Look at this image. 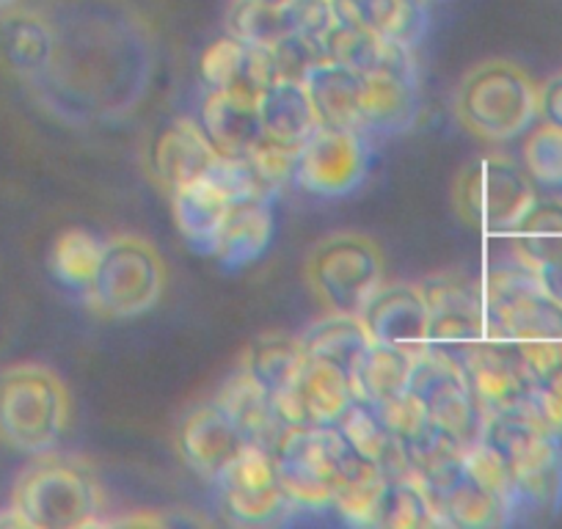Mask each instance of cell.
<instances>
[{
	"instance_id": "cell-5",
	"label": "cell",
	"mask_w": 562,
	"mask_h": 529,
	"mask_svg": "<svg viewBox=\"0 0 562 529\" xmlns=\"http://www.w3.org/2000/svg\"><path fill=\"white\" fill-rule=\"evenodd\" d=\"M483 439L510 474L518 510L554 507L562 496L560 439L532 412L502 414L483 423Z\"/></svg>"
},
{
	"instance_id": "cell-45",
	"label": "cell",
	"mask_w": 562,
	"mask_h": 529,
	"mask_svg": "<svg viewBox=\"0 0 562 529\" xmlns=\"http://www.w3.org/2000/svg\"><path fill=\"white\" fill-rule=\"evenodd\" d=\"M538 119L562 127V72L540 86V111Z\"/></svg>"
},
{
	"instance_id": "cell-25",
	"label": "cell",
	"mask_w": 562,
	"mask_h": 529,
	"mask_svg": "<svg viewBox=\"0 0 562 529\" xmlns=\"http://www.w3.org/2000/svg\"><path fill=\"white\" fill-rule=\"evenodd\" d=\"M259 124L262 136L284 147L301 149L306 138L321 127L304 80L279 78L259 94Z\"/></svg>"
},
{
	"instance_id": "cell-43",
	"label": "cell",
	"mask_w": 562,
	"mask_h": 529,
	"mask_svg": "<svg viewBox=\"0 0 562 529\" xmlns=\"http://www.w3.org/2000/svg\"><path fill=\"white\" fill-rule=\"evenodd\" d=\"M375 408H378V414H381L383 423H386V428L397 436V441L403 447L416 444V441H422L425 436H430L436 430L434 425H430L425 408H422V403L416 401V394L411 392V389L408 392L397 394V397H392V401L378 403Z\"/></svg>"
},
{
	"instance_id": "cell-26",
	"label": "cell",
	"mask_w": 562,
	"mask_h": 529,
	"mask_svg": "<svg viewBox=\"0 0 562 529\" xmlns=\"http://www.w3.org/2000/svg\"><path fill=\"white\" fill-rule=\"evenodd\" d=\"M301 80L310 91L321 124L361 130V72L339 61H331V58H321V61L306 69Z\"/></svg>"
},
{
	"instance_id": "cell-30",
	"label": "cell",
	"mask_w": 562,
	"mask_h": 529,
	"mask_svg": "<svg viewBox=\"0 0 562 529\" xmlns=\"http://www.w3.org/2000/svg\"><path fill=\"white\" fill-rule=\"evenodd\" d=\"M386 472L375 461H370L348 444L342 452V461H339V480L337 488H334L331 507L345 521L359 524V527H375L378 502L386 488Z\"/></svg>"
},
{
	"instance_id": "cell-40",
	"label": "cell",
	"mask_w": 562,
	"mask_h": 529,
	"mask_svg": "<svg viewBox=\"0 0 562 529\" xmlns=\"http://www.w3.org/2000/svg\"><path fill=\"white\" fill-rule=\"evenodd\" d=\"M248 45L224 34L221 40L210 42L199 56V83L204 91H221L240 83L243 69H246Z\"/></svg>"
},
{
	"instance_id": "cell-42",
	"label": "cell",
	"mask_w": 562,
	"mask_h": 529,
	"mask_svg": "<svg viewBox=\"0 0 562 529\" xmlns=\"http://www.w3.org/2000/svg\"><path fill=\"white\" fill-rule=\"evenodd\" d=\"M246 160L248 166H251L254 175H257L259 185H262L268 193H273V196H279L281 188L293 182L299 149L284 147V144H276L262 136L257 147L246 155Z\"/></svg>"
},
{
	"instance_id": "cell-23",
	"label": "cell",
	"mask_w": 562,
	"mask_h": 529,
	"mask_svg": "<svg viewBox=\"0 0 562 529\" xmlns=\"http://www.w3.org/2000/svg\"><path fill=\"white\" fill-rule=\"evenodd\" d=\"M276 235V196L257 193V196L237 199L226 215L224 226L215 240L213 257L226 271H243L268 254Z\"/></svg>"
},
{
	"instance_id": "cell-44",
	"label": "cell",
	"mask_w": 562,
	"mask_h": 529,
	"mask_svg": "<svg viewBox=\"0 0 562 529\" xmlns=\"http://www.w3.org/2000/svg\"><path fill=\"white\" fill-rule=\"evenodd\" d=\"M284 9H288V18L293 23L295 34L315 40L321 47L328 31L337 25L331 0H290Z\"/></svg>"
},
{
	"instance_id": "cell-13",
	"label": "cell",
	"mask_w": 562,
	"mask_h": 529,
	"mask_svg": "<svg viewBox=\"0 0 562 529\" xmlns=\"http://www.w3.org/2000/svg\"><path fill=\"white\" fill-rule=\"evenodd\" d=\"M213 485L221 510L235 524L262 527V524L281 521L284 513L293 510V502L281 488L273 450L262 444L248 441Z\"/></svg>"
},
{
	"instance_id": "cell-14",
	"label": "cell",
	"mask_w": 562,
	"mask_h": 529,
	"mask_svg": "<svg viewBox=\"0 0 562 529\" xmlns=\"http://www.w3.org/2000/svg\"><path fill=\"white\" fill-rule=\"evenodd\" d=\"M450 353L458 356V364H461L469 392H472L483 419L527 412L529 401H532V381L524 370L516 345L499 342V339H480V342L450 350Z\"/></svg>"
},
{
	"instance_id": "cell-9",
	"label": "cell",
	"mask_w": 562,
	"mask_h": 529,
	"mask_svg": "<svg viewBox=\"0 0 562 529\" xmlns=\"http://www.w3.org/2000/svg\"><path fill=\"white\" fill-rule=\"evenodd\" d=\"M345 447L348 441L334 425L284 430L279 444L273 447V458L281 488L293 507L304 510L331 507Z\"/></svg>"
},
{
	"instance_id": "cell-2",
	"label": "cell",
	"mask_w": 562,
	"mask_h": 529,
	"mask_svg": "<svg viewBox=\"0 0 562 529\" xmlns=\"http://www.w3.org/2000/svg\"><path fill=\"white\" fill-rule=\"evenodd\" d=\"M452 108L474 138L505 144L538 122L540 86L521 64L485 58L463 75Z\"/></svg>"
},
{
	"instance_id": "cell-18",
	"label": "cell",
	"mask_w": 562,
	"mask_h": 529,
	"mask_svg": "<svg viewBox=\"0 0 562 529\" xmlns=\"http://www.w3.org/2000/svg\"><path fill=\"white\" fill-rule=\"evenodd\" d=\"M259 94L248 83H235L221 91H204L196 122L207 133L213 147L226 158H246L262 138L259 124Z\"/></svg>"
},
{
	"instance_id": "cell-49",
	"label": "cell",
	"mask_w": 562,
	"mask_h": 529,
	"mask_svg": "<svg viewBox=\"0 0 562 529\" xmlns=\"http://www.w3.org/2000/svg\"><path fill=\"white\" fill-rule=\"evenodd\" d=\"M425 3H436V0H425Z\"/></svg>"
},
{
	"instance_id": "cell-15",
	"label": "cell",
	"mask_w": 562,
	"mask_h": 529,
	"mask_svg": "<svg viewBox=\"0 0 562 529\" xmlns=\"http://www.w3.org/2000/svg\"><path fill=\"white\" fill-rule=\"evenodd\" d=\"M428 304V345L441 350H461L485 339L483 288L458 277H430L419 282Z\"/></svg>"
},
{
	"instance_id": "cell-34",
	"label": "cell",
	"mask_w": 562,
	"mask_h": 529,
	"mask_svg": "<svg viewBox=\"0 0 562 529\" xmlns=\"http://www.w3.org/2000/svg\"><path fill=\"white\" fill-rule=\"evenodd\" d=\"M370 342L372 339L359 315H337V312H328L323 320H315L301 334V345L310 359L331 361L348 372L370 348Z\"/></svg>"
},
{
	"instance_id": "cell-38",
	"label": "cell",
	"mask_w": 562,
	"mask_h": 529,
	"mask_svg": "<svg viewBox=\"0 0 562 529\" xmlns=\"http://www.w3.org/2000/svg\"><path fill=\"white\" fill-rule=\"evenodd\" d=\"M224 23L226 34L257 47H276L295 34L288 9L265 7L259 0H232Z\"/></svg>"
},
{
	"instance_id": "cell-28",
	"label": "cell",
	"mask_w": 562,
	"mask_h": 529,
	"mask_svg": "<svg viewBox=\"0 0 562 529\" xmlns=\"http://www.w3.org/2000/svg\"><path fill=\"white\" fill-rule=\"evenodd\" d=\"M516 350L532 381L529 412L562 441V337L521 342Z\"/></svg>"
},
{
	"instance_id": "cell-27",
	"label": "cell",
	"mask_w": 562,
	"mask_h": 529,
	"mask_svg": "<svg viewBox=\"0 0 562 529\" xmlns=\"http://www.w3.org/2000/svg\"><path fill=\"white\" fill-rule=\"evenodd\" d=\"M434 502L441 516V524L467 529L502 527V524H510L513 516L518 513L510 499L483 488L469 474H463L461 469H458V474L445 488L436 491Z\"/></svg>"
},
{
	"instance_id": "cell-4",
	"label": "cell",
	"mask_w": 562,
	"mask_h": 529,
	"mask_svg": "<svg viewBox=\"0 0 562 529\" xmlns=\"http://www.w3.org/2000/svg\"><path fill=\"white\" fill-rule=\"evenodd\" d=\"M9 507L23 527L78 529L97 521L102 510V491L89 466L45 452L23 469Z\"/></svg>"
},
{
	"instance_id": "cell-1",
	"label": "cell",
	"mask_w": 562,
	"mask_h": 529,
	"mask_svg": "<svg viewBox=\"0 0 562 529\" xmlns=\"http://www.w3.org/2000/svg\"><path fill=\"white\" fill-rule=\"evenodd\" d=\"M56 58L40 83L47 111L69 124H111L130 116L147 97L155 47L130 12L94 9L72 29L56 23Z\"/></svg>"
},
{
	"instance_id": "cell-31",
	"label": "cell",
	"mask_w": 562,
	"mask_h": 529,
	"mask_svg": "<svg viewBox=\"0 0 562 529\" xmlns=\"http://www.w3.org/2000/svg\"><path fill=\"white\" fill-rule=\"evenodd\" d=\"M306 350L301 337H290L281 331H268L254 339L243 353L240 370L265 389V394H279L284 389H293L301 381V372L306 367Z\"/></svg>"
},
{
	"instance_id": "cell-21",
	"label": "cell",
	"mask_w": 562,
	"mask_h": 529,
	"mask_svg": "<svg viewBox=\"0 0 562 529\" xmlns=\"http://www.w3.org/2000/svg\"><path fill=\"white\" fill-rule=\"evenodd\" d=\"M224 155L213 147L196 119H175L155 136L149 149L153 175L166 191L213 175Z\"/></svg>"
},
{
	"instance_id": "cell-33",
	"label": "cell",
	"mask_w": 562,
	"mask_h": 529,
	"mask_svg": "<svg viewBox=\"0 0 562 529\" xmlns=\"http://www.w3.org/2000/svg\"><path fill=\"white\" fill-rule=\"evenodd\" d=\"M516 257L524 268H538L546 259L562 254V199L546 196L535 199L532 207L521 215L516 226L507 232Z\"/></svg>"
},
{
	"instance_id": "cell-29",
	"label": "cell",
	"mask_w": 562,
	"mask_h": 529,
	"mask_svg": "<svg viewBox=\"0 0 562 529\" xmlns=\"http://www.w3.org/2000/svg\"><path fill=\"white\" fill-rule=\"evenodd\" d=\"M419 353L408 348H394V345L370 342V348L359 356L356 367L350 370L356 397L378 406V403H386L397 394L408 392Z\"/></svg>"
},
{
	"instance_id": "cell-41",
	"label": "cell",
	"mask_w": 562,
	"mask_h": 529,
	"mask_svg": "<svg viewBox=\"0 0 562 529\" xmlns=\"http://www.w3.org/2000/svg\"><path fill=\"white\" fill-rule=\"evenodd\" d=\"M461 472L469 474V477H472L474 483L483 485V488L494 491V494L505 496V499H510L513 505H516V494H513V483L510 474H507L505 469V461H502L499 452H496L483 436H480L477 441H472L469 447H463Z\"/></svg>"
},
{
	"instance_id": "cell-46",
	"label": "cell",
	"mask_w": 562,
	"mask_h": 529,
	"mask_svg": "<svg viewBox=\"0 0 562 529\" xmlns=\"http://www.w3.org/2000/svg\"><path fill=\"white\" fill-rule=\"evenodd\" d=\"M532 273L535 279H538L540 290H543V293L562 309V254L560 257L540 262L538 268H532Z\"/></svg>"
},
{
	"instance_id": "cell-39",
	"label": "cell",
	"mask_w": 562,
	"mask_h": 529,
	"mask_svg": "<svg viewBox=\"0 0 562 529\" xmlns=\"http://www.w3.org/2000/svg\"><path fill=\"white\" fill-rule=\"evenodd\" d=\"M521 166L535 185L546 191H562V127L543 119L532 124L524 138Z\"/></svg>"
},
{
	"instance_id": "cell-32",
	"label": "cell",
	"mask_w": 562,
	"mask_h": 529,
	"mask_svg": "<svg viewBox=\"0 0 562 529\" xmlns=\"http://www.w3.org/2000/svg\"><path fill=\"white\" fill-rule=\"evenodd\" d=\"M215 403L229 412V417L235 419L237 428L243 430V436L251 444H262L268 450H273L281 436H284V430H288L276 419L273 406H270V397L265 394V389H259L243 370L221 389Z\"/></svg>"
},
{
	"instance_id": "cell-24",
	"label": "cell",
	"mask_w": 562,
	"mask_h": 529,
	"mask_svg": "<svg viewBox=\"0 0 562 529\" xmlns=\"http://www.w3.org/2000/svg\"><path fill=\"white\" fill-rule=\"evenodd\" d=\"M331 7L339 23L361 25L414 50L430 29V3L425 0H331Z\"/></svg>"
},
{
	"instance_id": "cell-35",
	"label": "cell",
	"mask_w": 562,
	"mask_h": 529,
	"mask_svg": "<svg viewBox=\"0 0 562 529\" xmlns=\"http://www.w3.org/2000/svg\"><path fill=\"white\" fill-rule=\"evenodd\" d=\"M299 392L304 397L312 425H323V428L337 425V419L356 401L350 372L323 359H306Z\"/></svg>"
},
{
	"instance_id": "cell-3",
	"label": "cell",
	"mask_w": 562,
	"mask_h": 529,
	"mask_svg": "<svg viewBox=\"0 0 562 529\" xmlns=\"http://www.w3.org/2000/svg\"><path fill=\"white\" fill-rule=\"evenodd\" d=\"M72 419V397L56 370L36 361L0 370V444L25 455L58 447Z\"/></svg>"
},
{
	"instance_id": "cell-6",
	"label": "cell",
	"mask_w": 562,
	"mask_h": 529,
	"mask_svg": "<svg viewBox=\"0 0 562 529\" xmlns=\"http://www.w3.org/2000/svg\"><path fill=\"white\" fill-rule=\"evenodd\" d=\"M304 277L328 312L361 315L383 284V251L364 232H334L310 248Z\"/></svg>"
},
{
	"instance_id": "cell-16",
	"label": "cell",
	"mask_w": 562,
	"mask_h": 529,
	"mask_svg": "<svg viewBox=\"0 0 562 529\" xmlns=\"http://www.w3.org/2000/svg\"><path fill=\"white\" fill-rule=\"evenodd\" d=\"M246 444L243 430L215 401L191 408L177 425V452L186 466L207 483H215Z\"/></svg>"
},
{
	"instance_id": "cell-48",
	"label": "cell",
	"mask_w": 562,
	"mask_h": 529,
	"mask_svg": "<svg viewBox=\"0 0 562 529\" xmlns=\"http://www.w3.org/2000/svg\"><path fill=\"white\" fill-rule=\"evenodd\" d=\"M259 3H265V7H288L290 0H259Z\"/></svg>"
},
{
	"instance_id": "cell-19",
	"label": "cell",
	"mask_w": 562,
	"mask_h": 529,
	"mask_svg": "<svg viewBox=\"0 0 562 529\" xmlns=\"http://www.w3.org/2000/svg\"><path fill=\"white\" fill-rule=\"evenodd\" d=\"M56 23L31 9L0 12V69L34 86L50 72L56 58Z\"/></svg>"
},
{
	"instance_id": "cell-37",
	"label": "cell",
	"mask_w": 562,
	"mask_h": 529,
	"mask_svg": "<svg viewBox=\"0 0 562 529\" xmlns=\"http://www.w3.org/2000/svg\"><path fill=\"white\" fill-rule=\"evenodd\" d=\"M441 524L434 496L414 477H389L378 502L375 527L419 529Z\"/></svg>"
},
{
	"instance_id": "cell-17",
	"label": "cell",
	"mask_w": 562,
	"mask_h": 529,
	"mask_svg": "<svg viewBox=\"0 0 562 529\" xmlns=\"http://www.w3.org/2000/svg\"><path fill=\"white\" fill-rule=\"evenodd\" d=\"M359 317L372 342L408 348L416 353L428 348L430 312L419 284H381Z\"/></svg>"
},
{
	"instance_id": "cell-22",
	"label": "cell",
	"mask_w": 562,
	"mask_h": 529,
	"mask_svg": "<svg viewBox=\"0 0 562 529\" xmlns=\"http://www.w3.org/2000/svg\"><path fill=\"white\" fill-rule=\"evenodd\" d=\"M361 130L367 136H403L419 119V75L372 69L361 75Z\"/></svg>"
},
{
	"instance_id": "cell-7",
	"label": "cell",
	"mask_w": 562,
	"mask_h": 529,
	"mask_svg": "<svg viewBox=\"0 0 562 529\" xmlns=\"http://www.w3.org/2000/svg\"><path fill=\"white\" fill-rule=\"evenodd\" d=\"M166 290V262L158 246L140 235L105 240L89 304L113 320H133L158 306Z\"/></svg>"
},
{
	"instance_id": "cell-47",
	"label": "cell",
	"mask_w": 562,
	"mask_h": 529,
	"mask_svg": "<svg viewBox=\"0 0 562 529\" xmlns=\"http://www.w3.org/2000/svg\"><path fill=\"white\" fill-rule=\"evenodd\" d=\"M20 3H23V0H0V12H9V9L20 7Z\"/></svg>"
},
{
	"instance_id": "cell-8",
	"label": "cell",
	"mask_w": 562,
	"mask_h": 529,
	"mask_svg": "<svg viewBox=\"0 0 562 529\" xmlns=\"http://www.w3.org/2000/svg\"><path fill=\"white\" fill-rule=\"evenodd\" d=\"M538 199L532 177L507 155H483L458 171L452 204L458 218L483 235H507Z\"/></svg>"
},
{
	"instance_id": "cell-10",
	"label": "cell",
	"mask_w": 562,
	"mask_h": 529,
	"mask_svg": "<svg viewBox=\"0 0 562 529\" xmlns=\"http://www.w3.org/2000/svg\"><path fill=\"white\" fill-rule=\"evenodd\" d=\"M372 144L350 127H321L299 149L293 185L317 199H348L370 177Z\"/></svg>"
},
{
	"instance_id": "cell-36",
	"label": "cell",
	"mask_w": 562,
	"mask_h": 529,
	"mask_svg": "<svg viewBox=\"0 0 562 529\" xmlns=\"http://www.w3.org/2000/svg\"><path fill=\"white\" fill-rule=\"evenodd\" d=\"M102 248H105V240H100L94 232L72 226L53 240L50 254H47V268L61 288L89 295L97 268H100Z\"/></svg>"
},
{
	"instance_id": "cell-11",
	"label": "cell",
	"mask_w": 562,
	"mask_h": 529,
	"mask_svg": "<svg viewBox=\"0 0 562 529\" xmlns=\"http://www.w3.org/2000/svg\"><path fill=\"white\" fill-rule=\"evenodd\" d=\"M485 339L521 345L562 337V309L540 290L529 268L505 271L483 288Z\"/></svg>"
},
{
	"instance_id": "cell-20",
	"label": "cell",
	"mask_w": 562,
	"mask_h": 529,
	"mask_svg": "<svg viewBox=\"0 0 562 529\" xmlns=\"http://www.w3.org/2000/svg\"><path fill=\"white\" fill-rule=\"evenodd\" d=\"M169 196L175 224L177 229H180V235L186 237L188 246H191L193 251L210 254V257H213L221 226H224L232 204L237 202V193L232 191L229 182L221 175V164L215 166L213 175L186 182V185L175 188Z\"/></svg>"
},
{
	"instance_id": "cell-12",
	"label": "cell",
	"mask_w": 562,
	"mask_h": 529,
	"mask_svg": "<svg viewBox=\"0 0 562 529\" xmlns=\"http://www.w3.org/2000/svg\"><path fill=\"white\" fill-rule=\"evenodd\" d=\"M411 392L428 414L430 425L456 444L469 447L483 436V414L474 403L469 383L463 378L458 356L441 348H425L416 356Z\"/></svg>"
}]
</instances>
